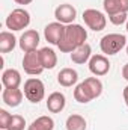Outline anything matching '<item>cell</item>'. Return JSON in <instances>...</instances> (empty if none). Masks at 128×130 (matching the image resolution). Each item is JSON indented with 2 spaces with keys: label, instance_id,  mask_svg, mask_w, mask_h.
I'll return each instance as SVG.
<instances>
[{
  "label": "cell",
  "instance_id": "obj_14",
  "mask_svg": "<svg viewBox=\"0 0 128 130\" xmlns=\"http://www.w3.org/2000/svg\"><path fill=\"white\" fill-rule=\"evenodd\" d=\"M2 83L5 88H20L21 85V74L15 68L5 70L2 74Z\"/></svg>",
  "mask_w": 128,
  "mask_h": 130
},
{
  "label": "cell",
  "instance_id": "obj_21",
  "mask_svg": "<svg viewBox=\"0 0 128 130\" xmlns=\"http://www.w3.org/2000/svg\"><path fill=\"white\" fill-rule=\"evenodd\" d=\"M65 127H66V130H86L88 123H86L84 117H81L78 113H72L66 118Z\"/></svg>",
  "mask_w": 128,
  "mask_h": 130
},
{
  "label": "cell",
  "instance_id": "obj_26",
  "mask_svg": "<svg viewBox=\"0 0 128 130\" xmlns=\"http://www.w3.org/2000/svg\"><path fill=\"white\" fill-rule=\"evenodd\" d=\"M122 94H124V101H125V104L128 106V85L124 88V92Z\"/></svg>",
  "mask_w": 128,
  "mask_h": 130
},
{
  "label": "cell",
  "instance_id": "obj_11",
  "mask_svg": "<svg viewBox=\"0 0 128 130\" xmlns=\"http://www.w3.org/2000/svg\"><path fill=\"white\" fill-rule=\"evenodd\" d=\"M18 45H20V48H21L24 53L32 52V50H36L38 45H39V33L36 32V30H33V29L26 30V32L20 36Z\"/></svg>",
  "mask_w": 128,
  "mask_h": 130
},
{
  "label": "cell",
  "instance_id": "obj_8",
  "mask_svg": "<svg viewBox=\"0 0 128 130\" xmlns=\"http://www.w3.org/2000/svg\"><path fill=\"white\" fill-rule=\"evenodd\" d=\"M89 71L95 77L105 76L110 71V62L105 55H92V58L89 59Z\"/></svg>",
  "mask_w": 128,
  "mask_h": 130
},
{
  "label": "cell",
  "instance_id": "obj_27",
  "mask_svg": "<svg viewBox=\"0 0 128 130\" xmlns=\"http://www.w3.org/2000/svg\"><path fill=\"white\" fill-rule=\"evenodd\" d=\"M15 3H18V5H30L33 0H14Z\"/></svg>",
  "mask_w": 128,
  "mask_h": 130
},
{
  "label": "cell",
  "instance_id": "obj_22",
  "mask_svg": "<svg viewBox=\"0 0 128 130\" xmlns=\"http://www.w3.org/2000/svg\"><path fill=\"white\" fill-rule=\"evenodd\" d=\"M26 129V120L21 115H12V120L6 130H24Z\"/></svg>",
  "mask_w": 128,
  "mask_h": 130
},
{
  "label": "cell",
  "instance_id": "obj_19",
  "mask_svg": "<svg viewBox=\"0 0 128 130\" xmlns=\"http://www.w3.org/2000/svg\"><path fill=\"white\" fill-rule=\"evenodd\" d=\"M15 45H17V38L12 32L5 30L0 33V53H9L15 48Z\"/></svg>",
  "mask_w": 128,
  "mask_h": 130
},
{
  "label": "cell",
  "instance_id": "obj_16",
  "mask_svg": "<svg viewBox=\"0 0 128 130\" xmlns=\"http://www.w3.org/2000/svg\"><path fill=\"white\" fill-rule=\"evenodd\" d=\"M91 58H92V47L88 42L83 44L81 47H78L77 50H74L71 53V61L77 65H83L86 62H89Z\"/></svg>",
  "mask_w": 128,
  "mask_h": 130
},
{
  "label": "cell",
  "instance_id": "obj_4",
  "mask_svg": "<svg viewBox=\"0 0 128 130\" xmlns=\"http://www.w3.org/2000/svg\"><path fill=\"white\" fill-rule=\"evenodd\" d=\"M5 23H6V27L12 32L23 30L30 24V14L23 8H17L6 17Z\"/></svg>",
  "mask_w": 128,
  "mask_h": 130
},
{
  "label": "cell",
  "instance_id": "obj_28",
  "mask_svg": "<svg viewBox=\"0 0 128 130\" xmlns=\"http://www.w3.org/2000/svg\"><path fill=\"white\" fill-rule=\"evenodd\" d=\"M125 27H127V32H128V21H127V24H125Z\"/></svg>",
  "mask_w": 128,
  "mask_h": 130
},
{
  "label": "cell",
  "instance_id": "obj_2",
  "mask_svg": "<svg viewBox=\"0 0 128 130\" xmlns=\"http://www.w3.org/2000/svg\"><path fill=\"white\" fill-rule=\"evenodd\" d=\"M102 94V82L98 77H88L74 89V98L78 103H89Z\"/></svg>",
  "mask_w": 128,
  "mask_h": 130
},
{
  "label": "cell",
  "instance_id": "obj_24",
  "mask_svg": "<svg viewBox=\"0 0 128 130\" xmlns=\"http://www.w3.org/2000/svg\"><path fill=\"white\" fill-rule=\"evenodd\" d=\"M12 120V115L6 109H0V130H6Z\"/></svg>",
  "mask_w": 128,
  "mask_h": 130
},
{
  "label": "cell",
  "instance_id": "obj_23",
  "mask_svg": "<svg viewBox=\"0 0 128 130\" xmlns=\"http://www.w3.org/2000/svg\"><path fill=\"white\" fill-rule=\"evenodd\" d=\"M109 20L112 24L115 26H121V24H127L128 21V14L127 12H121V14H113V15H109Z\"/></svg>",
  "mask_w": 128,
  "mask_h": 130
},
{
  "label": "cell",
  "instance_id": "obj_17",
  "mask_svg": "<svg viewBox=\"0 0 128 130\" xmlns=\"http://www.w3.org/2000/svg\"><path fill=\"white\" fill-rule=\"evenodd\" d=\"M77 82H78V73L75 70H72V68H63L57 74V83L60 86L69 88V86L75 85Z\"/></svg>",
  "mask_w": 128,
  "mask_h": 130
},
{
  "label": "cell",
  "instance_id": "obj_7",
  "mask_svg": "<svg viewBox=\"0 0 128 130\" xmlns=\"http://www.w3.org/2000/svg\"><path fill=\"white\" fill-rule=\"evenodd\" d=\"M23 68L29 76H39L44 71V67L41 64V58H39V50H32L24 53Z\"/></svg>",
  "mask_w": 128,
  "mask_h": 130
},
{
  "label": "cell",
  "instance_id": "obj_3",
  "mask_svg": "<svg viewBox=\"0 0 128 130\" xmlns=\"http://www.w3.org/2000/svg\"><path fill=\"white\" fill-rule=\"evenodd\" d=\"M125 45H127V38L125 35H121V33H109L102 36L99 41V48L107 56L118 55Z\"/></svg>",
  "mask_w": 128,
  "mask_h": 130
},
{
  "label": "cell",
  "instance_id": "obj_12",
  "mask_svg": "<svg viewBox=\"0 0 128 130\" xmlns=\"http://www.w3.org/2000/svg\"><path fill=\"white\" fill-rule=\"evenodd\" d=\"M24 92L20 88H5L2 92V100L9 107H17L21 104Z\"/></svg>",
  "mask_w": 128,
  "mask_h": 130
},
{
  "label": "cell",
  "instance_id": "obj_13",
  "mask_svg": "<svg viewBox=\"0 0 128 130\" xmlns=\"http://www.w3.org/2000/svg\"><path fill=\"white\" fill-rule=\"evenodd\" d=\"M65 104H66V98L62 92H51L48 98H47V109L51 112V113H59L65 109Z\"/></svg>",
  "mask_w": 128,
  "mask_h": 130
},
{
  "label": "cell",
  "instance_id": "obj_10",
  "mask_svg": "<svg viewBox=\"0 0 128 130\" xmlns=\"http://www.w3.org/2000/svg\"><path fill=\"white\" fill-rule=\"evenodd\" d=\"M54 17L59 23L62 24H72L74 20L77 18V9L69 5V3H63V5H59L56 9H54Z\"/></svg>",
  "mask_w": 128,
  "mask_h": 130
},
{
  "label": "cell",
  "instance_id": "obj_20",
  "mask_svg": "<svg viewBox=\"0 0 128 130\" xmlns=\"http://www.w3.org/2000/svg\"><path fill=\"white\" fill-rule=\"evenodd\" d=\"M27 130H54V120L48 115L38 117L35 121H32Z\"/></svg>",
  "mask_w": 128,
  "mask_h": 130
},
{
  "label": "cell",
  "instance_id": "obj_1",
  "mask_svg": "<svg viewBox=\"0 0 128 130\" xmlns=\"http://www.w3.org/2000/svg\"><path fill=\"white\" fill-rule=\"evenodd\" d=\"M86 39H88V32L83 26L75 24V23L66 24L65 35L57 47L62 53H72L74 50H77L78 47L86 44Z\"/></svg>",
  "mask_w": 128,
  "mask_h": 130
},
{
  "label": "cell",
  "instance_id": "obj_15",
  "mask_svg": "<svg viewBox=\"0 0 128 130\" xmlns=\"http://www.w3.org/2000/svg\"><path fill=\"white\" fill-rule=\"evenodd\" d=\"M102 8H104L107 15L121 14V12L128 14V0H104Z\"/></svg>",
  "mask_w": 128,
  "mask_h": 130
},
{
  "label": "cell",
  "instance_id": "obj_29",
  "mask_svg": "<svg viewBox=\"0 0 128 130\" xmlns=\"http://www.w3.org/2000/svg\"><path fill=\"white\" fill-rule=\"evenodd\" d=\"M127 55H128V44H127Z\"/></svg>",
  "mask_w": 128,
  "mask_h": 130
},
{
  "label": "cell",
  "instance_id": "obj_5",
  "mask_svg": "<svg viewBox=\"0 0 128 130\" xmlns=\"http://www.w3.org/2000/svg\"><path fill=\"white\" fill-rule=\"evenodd\" d=\"M24 97L27 98L30 103H39L45 97V86L42 83V80L30 77L24 82Z\"/></svg>",
  "mask_w": 128,
  "mask_h": 130
},
{
  "label": "cell",
  "instance_id": "obj_25",
  "mask_svg": "<svg viewBox=\"0 0 128 130\" xmlns=\"http://www.w3.org/2000/svg\"><path fill=\"white\" fill-rule=\"evenodd\" d=\"M122 77L128 82V64H125L124 65V68H122Z\"/></svg>",
  "mask_w": 128,
  "mask_h": 130
},
{
  "label": "cell",
  "instance_id": "obj_9",
  "mask_svg": "<svg viewBox=\"0 0 128 130\" xmlns=\"http://www.w3.org/2000/svg\"><path fill=\"white\" fill-rule=\"evenodd\" d=\"M65 24L59 23V21H54V23H50L45 26L44 29V36L45 39L48 41V44H53V45H59V42L62 41L65 35Z\"/></svg>",
  "mask_w": 128,
  "mask_h": 130
},
{
  "label": "cell",
  "instance_id": "obj_6",
  "mask_svg": "<svg viewBox=\"0 0 128 130\" xmlns=\"http://www.w3.org/2000/svg\"><path fill=\"white\" fill-rule=\"evenodd\" d=\"M83 20H84V24L94 30V32H101L105 29V24H107V18L105 15L98 11V9H86L83 12Z\"/></svg>",
  "mask_w": 128,
  "mask_h": 130
},
{
  "label": "cell",
  "instance_id": "obj_18",
  "mask_svg": "<svg viewBox=\"0 0 128 130\" xmlns=\"http://www.w3.org/2000/svg\"><path fill=\"white\" fill-rule=\"evenodd\" d=\"M39 58H41V64L44 67V70H53L57 65V55L50 47L41 48L39 50Z\"/></svg>",
  "mask_w": 128,
  "mask_h": 130
}]
</instances>
